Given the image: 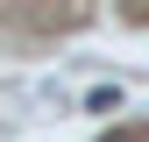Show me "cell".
<instances>
[{
    "mask_svg": "<svg viewBox=\"0 0 149 142\" xmlns=\"http://www.w3.org/2000/svg\"><path fill=\"white\" fill-rule=\"evenodd\" d=\"M85 114H121V85H92V93H85Z\"/></svg>",
    "mask_w": 149,
    "mask_h": 142,
    "instance_id": "6da1fadb",
    "label": "cell"
}]
</instances>
